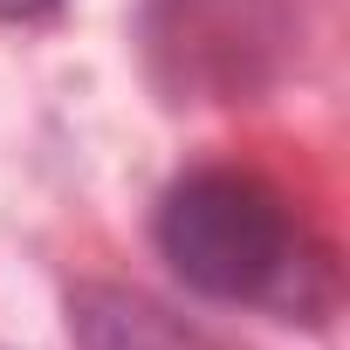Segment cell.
<instances>
[{"label": "cell", "instance_id": "obj_2", "mask_svg": "<svg viewBox=\"0 0 350 350\" xmlns=\"http://www.w3.org/2000/svg\"><path fill=\"white\" fill-rule=\"evenodd\" d=\"M90 350H206V343L179 336L144 302H110V316H90Z\"/></svg>", "mask_w": 350, "mask_h": 350}, {"label": "cell", "instance_id": "obj_3", "mask_svg": "<svg viewBox=\"0 0 350 350\" xmlns=\"http://www.w3.org/2000/svg\"><path fill=\"white\" fill-rule=\"evenodd\" d=\"M55 8H62V0H0V21H42Z\"/></svg>", "mask_w": 350, "mask_h": 350}, {"label": "cell", "instance_id": "obj_1", "mask_svg": "<svg viewBox=\"0 0 350 350\" xmlns=\"http://www.w3.org/2000/svg\"><path fill=\"white\" fill-rule=\"evenodd\" d=\"M151 234H158V254L172 261V275L213 302H261L295 261V227H288L282 193L234 165L186 172L158 200Z\"/></svg>", "mask_w": 350, "mask_h": 350}]
</instances>
